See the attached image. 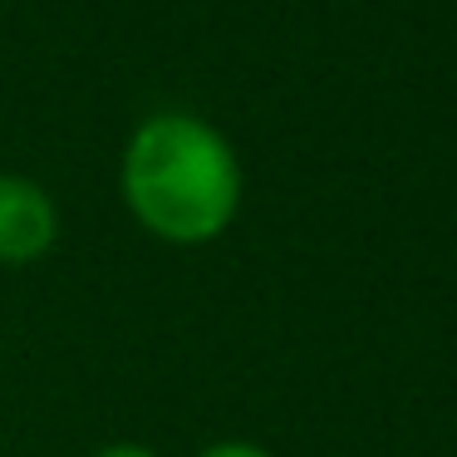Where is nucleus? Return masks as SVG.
Segmentation results:
<instances>
[{"label":"nucleus","mask_w":457,"mask_h":457,"mask_svg":"<svg viewBox=\"0 0 457 457\" xmlns=\"http://www.w3.org/2000/svg\"><path fill=\"white\" fill-rule=\"evenodd\" d=\"M123 202L172 246H202L237 221L241 162L212 123L192 113H153L123 148Z\"/></svg>","instance_id":"obj_1"},{"label":"nucleus","mask_w":457,"mask_h":457,"mask_svg":"<svg viewBox=\"0 0 457 457\" xmlns=\"http://www.w3.org/2000/svg\"><path fill=\"white\" fill-rule=\"evenodd\" d=\"M60 237L54 197L30 178H0V266H30Z\"/></svg>","instance_id":"obj_2"},{"label":"nucleus","mask_w":457,"mask_h":457,"mask_svg":"<svg viewBox=\"0 0 457 457\" xmlns=\"http://www.w3.org/2000/svg\"><path fill=\"white\" fill-rule=\"evenodd\" d=\"M197 457H270V453L256 447V443H217V447H207V453H197Z\"/></svg>","instance_id":"obj_3"},{"label":"nucleus","mask_w":457,"mask_h":457,"mask_svg":"<svg viewBox=\"0 0 457 457\" xmlns=\"http://www.w3.org/2000/svg\"><path fill=\"white\" fill-rule=\"evenodd\" d=\"M99 457H158V453H148V447H138V443H113V447H104Z\"/></svg>","instance_id":"obj_4"}]
</instances>
